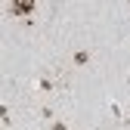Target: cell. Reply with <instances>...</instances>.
I'll use <instances>...</instances> for the list:
<instances>
[{"label": "cell", "mask_w": 130, "mask_h": 130, "mask_svg": "<svg viewBox=\"0 0 130 130\" xmlns=\"http://www.w3.org/2000/svg\"><path fill=\"white\" fill-rule=\"evenodd\" d=\"M34 9V3H15L12 6V12H19V15H25V12H31Z\"/></svg>", "instance_id": "1"}]
</instances>
